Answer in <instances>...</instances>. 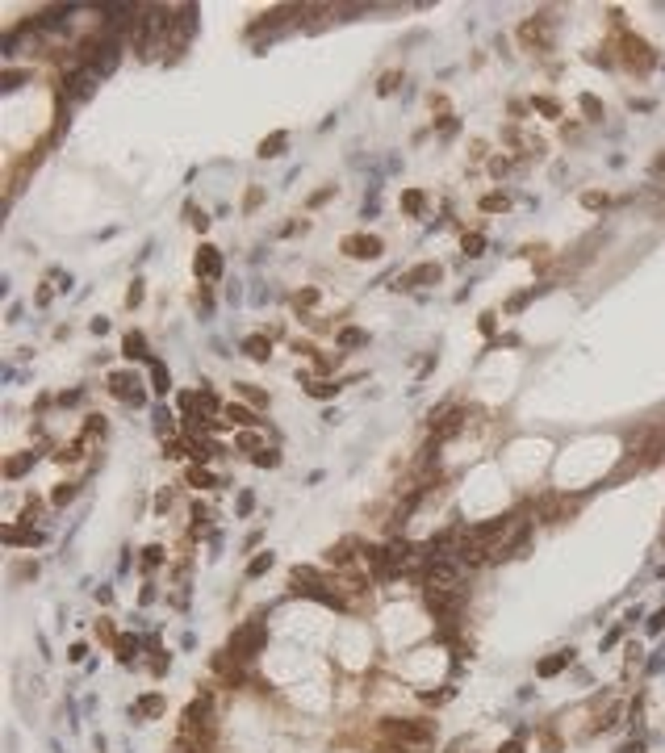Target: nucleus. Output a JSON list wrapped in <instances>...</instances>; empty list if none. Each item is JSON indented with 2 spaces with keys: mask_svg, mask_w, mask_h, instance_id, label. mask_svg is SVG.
<instances>
[{
  "mask_svg": "<svg viewBox=\"0 0 665 753\" xmlns=\"http://www.w3.org/2000/svg\"><path fill=\"white\" fill-rule=\"evenodd\" d=\"M569 665V653H557V657H544L540 662V678H552V674H561Z\"/></svg>",
  "mask_w": 665,
  "mask_h": 753,
  "instance_id": "dca6fc26",
  "label": "nucleus"
},
{
  "mask_svg": "<svg viewBox=\"0 0 665 753\" xmlns=\"http://www.w3.org/2000/svg\"><path fill=\"white\" fill-rule=\"evenodd\" d=\"M506 205H511V201H506V197H502V193H486V197H482V210H486V214H494V210H498V214H502V210H506Z\"/></svg>",
  "mask_w": 665,
  "mask_h": 753,
  "instance_id": "4be33fe9",
  "label": "nucleus"
},
{
  "mask_svg": "<svg viewBox=\"0 0 665 753\" xmlns=\"http://www.w3.org/2000/svg\"><path fill=\"white\" fill-rule=\"evenodd\" d=\"M109 385H113V394H122V398H134V381L130 377H126V373H113V377H109Z\"/></svg>",
  "mask_w": 665,
  "mask_h": 753,
  "instance_id": "412c9836",
  "label": "nucleus"
},
{
  "mask_svg": "<svg viewBox=\"0 0 665 753\" xmlns=\"http://www.w3.org/2000/svg\"><path fill=\"white\" fill-rule=\"evenodd\" d=\"M188 486L210 489V486H218V482H214V473H210V469H197V465H193V469H188Z\"/></svg>",
  "mask_w": 665,
  "mask_h": 753,
  "instance_id": "6ab92c4d",
  "label": "nucleus"
},
{
  "mask_svg": "<svg viewBox=\"0 0 665 753\" xmlns=\"http://www.w3.org/2000/svg\"><path fill=\"white\" fill-rule=\"evenodd\" d=\"M285 142H289L285 134H272V138H264V142H260V155H264V159H272V155H280V151H285Z\"/></svg>",
  "mask_w": 665,
  "mask_h": 753,
  "instance_id": "f3484780",
  "label": "nucleus"
},
{
  "mask_svg": "<svg viewBox=\"0 0 665 753\" xmlns=\"http://www.w3.org/2000/svg\"><path fill=\"white\" fill-rule=\"evenodd\" d=\"M164 456H193V448H184L180 440H168V448H164Z\"/></svg>",
  "mask_w": 665,
  "mask_h": 753,
  "instance_id": "7c9ffc66",
  "label": "nucleus"
},
{
  "mask_svg": "<svg viewBox=\"0 0 665 753\" xmlns=\"http://www.w3.org/2000/svg\"><path fill=\"white\" fill-rule=\"evenodd\" d=\"M456 427H460V410H443L440 423H436V440H448V436H456Z\"/></svg>",
  "mask_w": 665,
  "mask_h": 753,
  "instance_id": "ddd939ff",
  "label": "nucleus"
},
{
  "mask_svg": "<svg viewBox=\"0 0 665 753\" xmlns=\"http://www.w3.org/2000/svg\"><path fill=\"white\" fill-rule=\"evenodd\" d=\"M377 753H402V749H394V745H381V749H377Z\"/></svg>",
  "mask_w": 665,
  "mask_h": 753,
  "instance_id": "c03bdc74",
  "label": "nucleus"
},
{
  "mask_svg": "<svg viewBox=\"0 0 665 753\" xmlns=\"http://www.w3.org/2000/svg\"><path fill=\"white\" fill-rule=\"evenodd\" d=\"M118 59H122V46H118V43H105V46H101V55L92 59L89 67L96 72V76H109V72L118 67Z\"/></svg>",
  "mask_w": 665,
  "mask_h": 753,
  "instance_id": "6e6552de",
  "label": "nucleus"
},
{
  "mask_svg": "<svg viewBox=\"0 0 665 753\" xmlns=\"http://www.w3.org/2000/svg\"><path fill=\"white\" fill-rule=\"evenodd\" d=\"M297 302H302V306H314V302H318V293H314V289H302V293H297Z\"/></svg>",
  "mask_w": 665,
  "mask_h": 753,
  "instance_id": "a19ab883",
  "label": "nucleus"
},
{
  "mask_svg": "<svg viewBox=\"0 0 665 753\" xmlns=\"http://www.w3.org/2000/svg\"><path fill=\"white\" fill-rule=\"evenodd\" d=\"M343 251H348L352 260H377V256H381V239H377V234H348V239H343Z\"/></svg>",
  "mask_w": 665,
  "mask_h": 753,
  "instance_id": "20e7f679",
  "label": "nucleus"
},
{
  "mask_svg": "<svg viewBox=\"0 0 665 753\" xmlns=\"http://www.w3.org/2000/svg\"><path fill=\"white\" fill-rule=\"evenodd\" d=\"M482 247H486L482 234H465V256H482Z\"/></svg>",
  "mask_w": 665,
  "mask_h": 753,
  "instance_id": "393cba45",
  "label": "nucleus"
},
{
  "mask_svg": "<svg viewBox=\"0 0 665 753\" xmlns=\"http://www.w3.org/2000/svg\"><path fill=\"white\" fill-rule=\"evenodd\" d=\"M581 113H586V118H603V105L586 92V96H581Z\"/></svg>",
  "mask_w": 665,
  "mask_h": 753,
  "instance_id": "b1692460",
  "label": "nucleus"
},
{
  "mask_svg": "<svg viewBox=\"0 0 665 753\" xmlns=\"http://www.w3.org/2000/svg\"><path fill=\"white\" fill-rule=\"evenodd\" d=\"M168 390H172V377L164 364H155V394H168Z\"/></svg>",
  "mask_w": 665,
  "mask_h": 753,
  "instance_id": "5701e85b",
  "label": "nucleus"
},
{
  "mask_svg": "<svg viewBox=\"0 0 665 753\" xmlns=\"http://www.w3.org/2000/svg\"><path fill=\"white\" fill-rule=\"evenodd\" d=\"M260 645H264V620L243 623V628L230 636V657L247 662V657H256V653H260Z\"/></svg>",
  "mask_w": 665,
  "mask_h": 753,
  "instance_id": "7ed1b4c3",
  "label": "nucleus"
},
{
  "mask_svg": "<svg viewBox=\"0 0 665 753\" xmlns=\"http://www.w3.org/2000/svg\"><path fill=\"white\" fill-rule=\"evenodd\" d=\"M188 222H193V226H197V230H205V226H210V218H205V214H201V210H188Z\"/></svg>",
  "mask_w": 665,
  "mask_h": 753,
  "instance_id": "c9c22d12",
  "label": "nucleus"
},
{
  "mask_svg": "<svg viewBox=\"0 0 665 753\" xmlns=\"http://www.w3.org/2000/svg\"><path fill=\"white\" fill-rule=\"evenodd\" d=\"M25 465H30V456H13V460H8V465H4V469H8V477H17V473H21V469H25Z\"/></svg>",
  "mask_w": 665,
  "mask_h": 753,
  "instance_id": "72a5a7b5",
  "label": "nucleus"
},
{
  "mask_svg": "<svg viewBox=\"0 0 665 753\" xmlns=\"http://www.w3.org/2000/svg\"><path fill=\"white\" fill-rule=\"evenodd\" d=\"M427 586H436V590H460V574H456V565H448V561H431V565H427Z\"/></svg>",
  "mask_w": 665,
  "mask_h": 753,
  "instance_id": "39448f33",
  "label": "nucleus"
},
{
  "mask_svg": "<svg viewBox=\"0 0 665 753\" xmlns=\"http://www.w3.org/2000/svg\"><path fill=\"white\" fill-rule=\"evenodd\" d=\"M126 302H130V306H138V302H142V285H138V281H134V285H130V293H126Z\"/></svg>",
  "mask_w": 665,
  "mask_h": 753,
  "instance_id": "e433bc0d",
  "label": "nucleus"
},
{
  "mask_svg": "<svg viewBox=\"0 0 665 753\" xmlns=\"http://www.w3.org/2000/svg\"><path fill=\"white\" fill-rule=\"evenodd\" d=\"M264 570H272V557H268V553H264V557H256V561L247 565V574H251V577H256V574H264Z\"/></svg>",
  "mask_w": 665,
  "mask_h": 753,
  "instance_id": "c756f323",
  "label": "nucleus"
},
{
  "mask_svg": "<svg viewBox=\"0 0 665 753\" xmlns=\"http://www.w3.org/2000/svg\"><path fill=\"white\" fill-rule=\"evenodd\" d=\"M502 753H523V741H506V745H502Z\"/></svg>",
  "mask_w": 665,
  "mask_h": 753,
  "instance_id": "37998d69",
  "label": "nucleus"
},
{
  "mask_svg": "<svg viewBox=\"0 0 665 753\" xmlns=\"http://www.w3.org/2000/svg\"><path fill=\"white\" fill-rule=\"evenodd\" d=\"M96 80H101V76H96L92 67H80V72H72V76H67V96H72V101H84V96L92 92V84H96Z\"/></svg>",
  "mask_w": 665,
  "mask_h": 753,
  "instance_id": "0eeeda50",
  "label": "nucleus"
},
{
  "mask_svg": "<svg viewBox=\"0 0 665 753\" xmlns=\"http://www.w3.org/2000/svg\"><path fill=\"white\" fill-rule=\"evenodd\" d=\"M519 43L535 46V50H548V46H552V38H548V17H540V21H523V26H519Z\"/></svg>",
  "mask_w": 665,
  "mask_h": 753,
  "instance_id": "423d86ee",
  "label": "nucleus"
},
{
  "mask_svg": "<svg viewBox=\"0 0 665 753\" xmlns=\"http://www.w3.org/2000/svg\"><path fill=\"white\" fill-rule=\"evenodd\" d=\"M25 76H30V72H4V89H17Z\"/></svg>",
  "mask_w": 665,
  "mask_h": 753,
  "instance_id": "f704fd0d",
  "label": "nucleus"
},
{
  "mask_svg": "<svg viewBox=\"0 0 665 753\" xmlns=\"http://www.w3.org/2000/svg\"><path fill=\"white\" fill-rule=\"evenodd\" d=\"M72 494H76V489H72V486H59V489H55V494H50V498H55V502H67Z\"/></svg>",
  "mask_w": 665,
  "mask_h": 753,
  "instance_id": "ea45409f",
  "label": "nucleus"
},
{
  "mask_svg": "<svg viewBox=\"0 0 665 753\" xmlns=\"http://www.w3.org/2000/svg\"><path fill=\"white\" fill-rule=\"evenodd\" d=\"M180 737H193V741H205V745H210L214 720H210V699H205V695L184 708V715H180Z\"/></svg>",
  "mask_w": 665,
  "mask_h": 753,
  "instance_id": "f03ea898",
  "label": "nucleus"
},
{
  "mask_svg": "<svg viewBox=\"0 0 665 753\" xmlns=\"http://www.w3.org/2000/svg\"><path fill=\"white\" fill-rule=\"evenodd\" d=\"M126 356H134V360H138V356H147V352H142V335H126Z\"/></svg>",
  "mask_w": 665,
  "mask_h": 753,
  "instance_id": "c85d7f7f",
  "label": "nucleus"
},
{
  "mask_svg": "<svg viewBox=\"0 0 665 753\" xmlns=\"http://www.w3.org/2000/svg\"><path fill=\"white\" fill-rule=\"evenodd\" d=\"M532 105L540 109V113H548V118H557V113H561V109H557V101H548V96H535Z\"/></svg>",
  "mask_w": 665,
  "mask_h": 753,
  "instance_id": "bb28decb",
  "label": "nucleus"
},
{
  "mask_svg": "<svg viewBox=\"0 0 665 753\" xmlns=\"http://www.w3.org/2000/svg\"><path fill=\"white\" fill-rule=\"evenodd\" d=\"M239 448H260V436H251V431H247V436H239Z\"/></svg>",
  "mask_w": 665,
  "mask_h": 753,
  "instance_id": "79ce46f5",
  "label": "nucleus"
},
{
  "mask_svg": "<svg viewBox=\"0 0 665 753\" xmlns=\"http://www.w3.org/2000/svg\"><path fill=\"white\" fill-rule=\"evenodd\" d=\"M159 557H164V548H159V544H151V548H147V557H142V561H147V565H155V561H159Z\"/></svg>",
  "mask_w": 665,
  "mask_h": 753,
  "instance_id": "4c0bfd02",
  "label": "nucleus"
},
{
  "mask_svg": "<svg viewBox=\"0 0 665 753\" xmlns=\"http://www.w3.org/2000/svg\"><path fill=\"white\" fill-rule=\"evenodd\" d=\"M276 460H280V456H276V452H272V448H260V452H256V465H268V469H272V465H276Z\"/></svg>",
  "mask_w": 665,
  "mask_h": 753,
  "instance_id": "2f4dec72",
  "label": "nucleus"
},
{
  "mask_svg": "<svg viewBox=\"0 0 665 753\" xmlns=\"http://www.w3.org/2000/svg\"><path fill=\"white\" fill-rule=\"evenodd\" d=\"M197 268H201V276H218V272H222V256H218V247H210V243H205V247L197 251Z\"/></svg>",
  "mask_w": 665,
  "mask_h": 753,
  "instance_id": "9d476101",
  "label": "nucleus"
},
{
  "mask_svg": "<svg viewBox=\"0 0 665 753\" xmlns=\"http://www.w3.org/2000/svg\"><path fill=\"white\" fill-rule=\"evenodd\" d=\"M364 339H368V335H364L360 327H343V331H339V348H360Z\"/></svg>",
  "mask_w": 665,
  "mask_h": 753,
  "instance_id": "a211bd4d",
  "label": "nucleus"
},
{
  "mask_svg": "<svg viewBox=\"0 0 665 753\" xmlns=\"http://www.w3.org/2000/svg\"><path fill=\"white\" fill-rule=\"evenodd\" d=\"M623 59H627V63H636L640 72H644V67H653V50L640 43V38H623Z\"/></svg>",
  "mask_w": 665,
  "mask_h": 753,
  "instance_id": "1a4fd4ad",
  "label": "nucleus"
},
{
  "mask_svg": "<svg viewBox=\"0 0 665 753\" xmlns=\"http://www.w3.org/2000/svg\"><path fill=\"white\" fill-rule=\"evenodd\" d=\"M394 84H398V76L390 72V76H381V84H377V89H381V92H394Z\"/></svg>",
  "mask_w": 665,
  "mask_h": 753,
  "instance_id": "58836bf2",
  "label": "nucleus"
},
{
  "mask_svg": "<svg viewBox=\"0 0 665 753\" xmlns=\"http://www.w3.org/2000/svg\"><path fill=\"white\" fill-rule=\"evenodd\" d=\"M172 753H210V745H205V741H193V737H180L176 745H172Z\"/></svg>",
  "mask_w": 665,
  "mask_h": 753,
  "instance_id": "aec40b11",
  "label": "nucleus"
},
{
  "mask_svg": "<svg viewBox=\"0 0 665 753\" xmlns=\"http://www.w3.org/2000/svg\"><path fill=\"white\" fill-rule=\"evenodd\" d=\"M243 352L251 356V360H268V352H272V344H268L264 335H251V339H243Z\"/></svg>",
  "mask_w": 665,
  "mask_h": 753,
  "instance_id": "2eb2a0df",
  "label": "nucleus"
},
{
  "mask_svg": "<svg viewBox=\"0 0 665 753\" xmlns=\"http://www.w3.org/2000/svg\"><path fill=\"white\" fill-rule=\"evenodd\" d=\"M381 732L394 741V745H410V749H423L436 741V724L431 720H385Z\"/></svg>",
  "mask_w": 665,
  "mask_h": 753,
  "instance_id": "f257e3e1",
  "label": "nucleus"
},
{
  "mask_svg": "<svg viewBox=\"0 0 665 753\" xmlns=\"http://www.w3.org/2000/svg\"><path fill=\"white\" fill-rule=\"evenodd\" d=\"M423 210V193H406V214H419Z\"/></svg>",
  "mask_w": 665,
  "mask_h": 753,
  "instance_id": "473e14b6",
  "label": "nucleus"
},
{
  "mask_svg": "<svg viewBox=\"0 0 665 753\" xmlns=\"http://www.w3.org/2000/svg\"><path fill=\"white\" fill-rule=\"evenodd\" d=\"M440 276H443V268H440V264H419L414 272H410V276H406V281H402V285H436Z\"/></svg>",
  "mask_w": 665,
  "mask_h": 753,
  "instance_id": "9b49d317",
  "label": "nucleus"
},
{
  "mask_svg": "<svg viewBox=\"0 0 665 753\" xmlns=\"http://www.w3.org/2000/svg\"><path fill=\"white\" fill-rule=\"evenodd\" d=\"M335 390H339V385H326V381H314V385H310L314 398H335Z\"/></svg>",
  "mask_w": 665,
  "mask_h": 753,
  "instance_id": "cd10ccee",
  "label": "nucleus"
},
{
  "mask_svg": "<svg viewBox=\"0 0 665 753\" xmlns=\"http://www.w3.org/2000/svg\"><path fill=\"white\" fill-rule=\"evenodd\" d=\"M134 715H142V720H151V715H164V695H142V699L134 703Z\"/></svg>",
  "mask_w": 665,
  "mask_h": 753,
  "instance_id": "f8f14e48",
  "label": "nucleus"
},
{
  "mask_svg": "<svg viewBox=\"0 0 665 753\" xmlns=\"http://www.w3.org/2000/svg\"><path fill=\"white\" fill-rule=\"evenodd\" d=\"M222 414H226L230 423H239V427H256V423H260V419H256L247 406H222Z\"/></svg>",
  "mask_w": 665,
  "mask_h": 753,
  "instance_id": "4468645a",
  "label": "nucleus"
},
{
  "mask_svg": "<svg viewBox=\"0 0 665 753\" xmlns=\"http://www.w3.org/2000/svg\"><path fill=\"white\" fill-rule=\"evenodd\" d=\"M581 205H586V210H603L607 197H603V193H581Z\"/></svg>",
  "mask_w": 665,
  "mask_h": 753,
  "instance_id": "a878e982",
  "label": "nucleus"
}]
</instances>
